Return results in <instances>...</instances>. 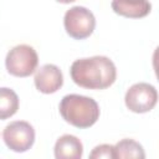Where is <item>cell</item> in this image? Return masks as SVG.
Segmentation results:
<instances>
[{"label": "cell", "instance_id": "cell-5", "mask_svg": "<svg viewBox=\"0 0 159 159\" xmlns=\"http://www.w3.org/2000/svg\"><path fill=\"white\" fill-rule=\"evenodd\" d=\"M6 147L16 153L27 152L35 143V129L25 120H15L9 123L2 132Z\"/></svg>", "mask_w": 159, "mask_h": 159}, {"label": "cell", "instance_id": "cell-11", "mask_svg": "<svg viewBox=\"0 0 159 159\" xmlns=\"http://www.w3.org/2000/svg\"><path fill=\"white\" fill-rule=\"evenodd\" d=\"M19 109V97L16 92L7 87H0V119L12 117Z\"/></svg>", "mask_w": 159, "mask_h": 159}, {"label": "cell", "instance_id": "cell-12", "mask_svg": "<svg viewBox=\"0 0 159 159\" xmlns=\"http://www.w3.org/2000/svg\"><path fill=\"white\" fill-rule=\"evenodd\" d=\"M88 159H117L116 155V149L114 145L112 144H99L94 147L89 155Z\"/></svg>", "mask_w": 159, "mask_h": 159}, {"label": "cell", "instance_id": "cell-2", "mask_svg": "<svg viewBox=\"0 0 159 159\" xmlns=\"http://www.w3.org/2000/svg\"><path fill=\"white\" fill-rule=\"evenodd\" d=\"M58 109L67 123L80 129L92 127L101 113L99 106L93 98L75 93L65 96L60 102Z\"/></svg>", "mask_w": 159, "mask_h": 159}, {"label": "cell", "instance_id": "cell-3", "mask_svg": "<svg viewBox=\"0 0 159 159\" xmlns=\"http://www.w3.org/2000/svg\"><path fill=\"white\" fill-rule=\"evenodd\" d=\"M39 65L36 50L30 45H17L12 47L5 58V66L10 75L15 77H29Z\"/></svg>", "mask_w": 159, "mask_h": 159}, {"label": "cell", "instance_id": "cell-8", "mask_svg": "<svg viewBox=\"0 0 159 159\" xmlns=\"http://www.w3.org/2000/svg\"><path fill=\"white\" fill-rule=\"evenodd\" d=\"M53 154L55 159H81L83 154V144L76 135L63 134L56 140Z\"/></svg>", "mask_w": 159, "mask_h": 159}, {"label": "cell", "instance_id": "cell-7", "mask_svg": "<svg viewBox=\"0 0 159 159\" xmlns=\"http://www.w3.org/2000/svg\"><path fill=\"white\" fill-rule=\"evenodd\" d=\"M34 82L39 92L51 94L57 92L62 87L63 75L56 65L46 63L36 71Z\"/></svg>", "mask_w": 159, "mask_h": 159}, {"label": "cell", "instance_id": "cell-9", "mask_svg": "<svg viewBox=\"0 0 159 159\" xmlns=\"http://www.w3.org/2000/svg\"><path fill=\"white\" fill-rule=\"evenodd\" d=\"M111 6L113 11L120 16L139 19L144 17L150 12L152 4L148 1H112Z\"/></svg>", "mask_w": 159, "mask_h": 159}, {"label": "cell", "instance_id": "cell-1", "mask_svg": "<svg viewBox=\"0 0 159 159\" xmlns=\"http://www.w3.org/2000/svg\"><path fill=\"white\" fill-rule=\"evenodd\" d=\"M72 81L87 89H106L117 78V68L107 56H92L73 61L70 68Z\"/></svg>", "mask_w": 159, "mask_h": 159}, {"label": "cell", "instance_id": "cell-10", "mask_svg": "<svg viewBox=\"0 0 159 159\" xmlns=\"http://www.w3.org/2000/svg\"><path fill=\"white\" fill-rule=\"evenodd\" d=\"M117 159H145V152L140 143L134 139H120L116 145Z\"/></svg>", "mask_w": 159, "mask_h": 159}, {"label": "cell", "instance_id": "cell-6", "mask_svg": "<svg viewBox=\"0 0 159 159\" xmlns=\"http://www.w3.org/2000/svg\"><path fill=\"white\" fill-rule=\"evenodd\" d=\"M124 102L129 111L134 113H147L155 107L158 102V92L150 83H134L127 89Z\"/></svg>", "mask_w": 159, "mask_h": 159}, {"label": "cell", "instance_id": "cell-4", "mask_svg": "<svg viewBox=\"0 0 159 159\" xmlns=\"http://www.w3.org/2000/svg\"><path fill=\"white\" fill-rule=\"evenodd\" d=\"M66 32L75 40H83L92 35L96 27V17L91 10L84 6L70 7L63 17Z\"/></svg>", "mask_w": 159, "mask_h": 159}]
</instances>
